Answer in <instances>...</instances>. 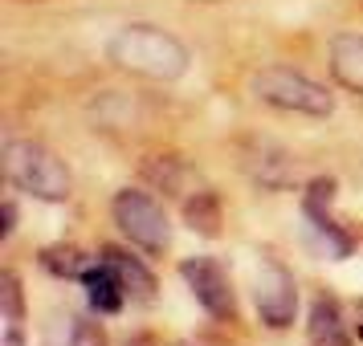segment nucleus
Instances as JSON below:
<instances>
[{
	"label": "nucleus",
	"mask_w": 363,
	"mask_h": 346,
	"mask_svg": "<svg viewBox=\"0 0 363 346\" xmlns=\"http://www.w3.org/2000/svg\"><path fill=\"white\" fill-rule=\"evenodd\" d=\"M106 57L131 78H147V82H176L188 74L192 53L176 33H167L160 25H123L111 41H106Z\"/></svg>",
	"instance_id": "nucleus-1"
},
{
	"label": "nucleus",
	"mask_w": 363,
	"mask_h": 346,
	"mask_svg": "<svg viewBox=\"0 0 363 346\" xmlns=\"http://www.w3.org/2000/svg\"><path fill=\"white\" fill-rule=\"evenodd\" d=\"M0 167H4V180L21 188L25 196H37L45 204H66L74 196V180H69L66 163L33 139H9L0 151Z\"/></svg>",
	"instance_id": "nucleus-2"
},
{
	"label": "nucleus",
	"mask_w": 363,
	"mask_h": 346,
	"mask_svg": "<svg viewBox=\"0 0 363 346\" xmlns=\"http://www.w3.org/2000/svg\"><path fill=\"white\" fill-rule=\"evenodd\" d=\"M249 94L274 110L286 115H311V118H327L335 115V94L327 86H318L314 78L298 74L286 66H265L249 78Z\"/></svg>",
	"instance_id": "nucleus-3"
},
{
	"label": "nucleus",
	"mask_w": 363,
	"mask_h": 346,
	"mask_svg": "<svg viewBox=\"0 0 363 346\" xmlns=\"http://www.w3.org/2000/svg\"><path fill=\"white\" fill-rule=\"evenodd\" d=\"M111 216H115L118 232H123L131 245L147 248V253H164V248L172 245V224H167V212L160 208V200L143 196V192L123 188V192L111 200Z\"/></svg>",
	"instance_id": "nucleus-4"
},
{
	"label": "nucleus",
	"mask_w": 363,
	"mask_h": 346,
	"mask_svg": "<svg viewBox=\"0 0 363 346\" xmlns=\"http://www.w3.org/2000/svg\"><path fill=\"white\" fill-rule=\"evenodd\" d=\"M253 301H257V313L269 330H286L298 313V285L294 273L278 265L274 257H265L262 269H257V281H253Z\"/></svg>",
	"instance_id": "nucleus-5"
},
{
	"label": "nucleus",
	"mask_w": 363,
	"mask_h": 346,
	"mask_svg": "<svg viewBox=\"0 0 363 346\" xmlns=\"http://www.w3.org/2000/svg\"><path fill=\"white\" fill-rule=\"evenodd\" d=\"M180 277L188 281L192 297H196L213 318H233L237 301H233L229 273H225L220 261H213V257H188V261L180 265Z\"/></svg>",
	"instance_id": "nucleus-6"
},
{
	"label": "nucleus",
	"mask_w": 363,
	"mask_h": 346,
	"mask_svg": "<svg viewBox=\"0 0 363 346\" xmlns=\"http://www.w3.org/2000/svg\"><path fill=\"white\" fill-rule=\"evenodd\" d=\"M86 285V297H90V306L99 313H118L123 310V301H127V289H123V277H118V269L111 261H94L82 269V277H78Z\"/></svg>",
	"instance_id": "nucleus-7"
},
{
	"label": "nucleus",
	"mask_w": 363,
	"mask_h": 346,
	"mask_svg": "<svg viewBox=\"0 0 363 346\" xmlns=\"http://www.w3.org/2000/svg\"><path fill=\"white\" fill-rule=\"evenodd\" d=\"M330 78L363 98V37L359 33H339L330 41Z\"/></svg>",
	"instance_id": "nucleus-8"
},
{
	"label": "nucleus",
	"mask_w": 363,
	"mask_h": 346,
	"mask_svg": "<svg viewBox=\"0 0 363 346\" xmlns=\"http://www.w3.org/2000/svg\"><path fill=\"white\" fill-rule=\"evenodd\" d=\"M311 342L314 346H351L343 313H339V306L330 297H318L311 306Z\"/></svg>",
	"instance_id": "nucleus-9"
},
{
	"label": "nucleus",
	"mask_w": 363,
	"mask_h": 346,
	"mask_svg": "<svg viewBox=\"0 0 363 346\" xmlns=\"http://www.w3.org/2000/svg\"><path fill=\"white\" fill-rule=\"evenodd\" d=\"M102 261H111L118 269V277H123V289L131 297H139V301H151L155 297V277H151L143 265L135 261L131 253H123V248H115V245H106L102 248Z\"/></svg>",
	"instance_id": "nucleus-10"
},
{
	"label": "nucleus",
	"mask_w": 363,
	"mask_h": 346,
	"mask_svg": "<svg viewBox=\"0 0 363 346\" xmlns=\"http://www.w3.org/2000/svg\"><path fill=\"white\" fill-rule=\"evenodd\" d=\"M184 220L192 232H204V236H216L220 232V200L213 192H196V196L184 204Z\"/></svg>",
	"instance_id": "nucleus-11"
},
{
	"label": "nucleus",
	"mask_w": 363,
	"mask_h": 346,
	"mask_svg": "<svg viewBox=\"0 0 363 346\" xmlns=\"http://www.w3.org/2000/svg\"><path fill=\"white\" fill-rule=\"evenodd\" d=\"M41 346H99V342L78 318H53L41 334Z\"/></svg>",
	"instance_id": "nucleus-12"
},
{
	"label": "nucleus",
	"mask_w": 363,
	"mask_h": 346,
	"mask_svg": "<svg viewBox=\"0 0 363 346\" xmlns=\"http://www.w3.org/2000/svg\"><path fill=\"white\" fill-rule=\"evenodd\" d=\"M253 171V180L262 183V188H286V183L294 180V163H290V155H257V163L249 167Z\"/></svg>",
	"instance_id": "nucleus-13"
},
{
	"label": "nucleus",
	"mask_w": 363,
	"mask_h": 346,
	"mask_svg": "<svg viewBox=\"0 0 363 346\" xmlns=\"http://www.w3.org/2000/svg\"><path fill=\"white\" fill-rule=\"evenodd\" d=\"M41 269H50L53 277H82L86 257L78 248L57 245V248H45V253H41Z\"/></svg>",
	"instance_id": "nucleus-14"
},
{
	"label": "nucleus",
	"mask_w": 363,
	"mask_h": 346,
	"mask_svg": "<svg viewBox=\"0 0 363 346\" xmlns=\"http://www.w3.org/2000/svg\"><path fill=\"white\" fill-rule=\"evenodd\" d=\"M330 200H335V180H314L311 192H306V200H302V212H306L311 224L330 220Z\"/></svg>",
	"instance_id": "nucleus-15"
},
{
	"label": "nucleus",
	"mask_w": 363,
	"mask_h": 346,
	"mask_svg": "<svg viewBox=\"0 0 363 346\" xmlns=\"http://www.w3.org/2000/svg\"><path fill=\"white\" fill-rule=\"evenodd\" d=\"M0 285H4V318H9V322H21V285H17V277L4 273Z\"/></svg>",
	"instance_id": "nucleus-16"
},
{
	"label": "nucleus",
	"mask_w": 363,
	"mask_h": 346,
	"mask_svg": "<svg viewBox=\"0 0 363 346\" xmlns=\"http://www.w3.org/2000/svg\"><path fill=\"white\" fill-rule=\"evenodd\" d=\"M4 212V224H0V236H13V229H17V208H13V200L0 208Z\"/></svg>",
	"instance_id": "nucleus-17"
},
{
	"label": "nucleus",
	"mask_w": 363,
	"mask_h": 346,
	"mask_svg": "<svg viewBox=\"0 0 363 346\" xmlns=\"http://www.w3.org/2000/svg\"><path fill=\"white\" fill-rule=\"evenodd\" d=\"M4 346H21V334H17V322H9V338H4Z\"/></svg>",
	"instance_id": "nucleus-18"
}]
</instances>
